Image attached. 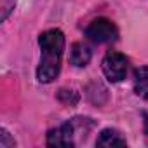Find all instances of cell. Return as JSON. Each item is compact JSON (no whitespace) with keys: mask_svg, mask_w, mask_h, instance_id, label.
Masks as SVG:
<instances>
[{"mask_svg":"<svg viewBox=\"0 0 148 148\" xmlns=\"http://www.w3.org/2000/svg\"><path fill=\"white\" fill-rule=\"evenodd\" d=\"M38 45L42 49V56L37 68V80L40 84H51L61 70L64 35L61 30H47L38 37Z\"/></svg>","mask_w":148,"mask_h":148,"instance_id":"1","label":"cell"},{"mask_svg":"<svg viewBox=\"0 0 148 148\" xmlns=\"http://www.w3.org/2000/svg\"><path fill=\"white\" fill-rule=\"evenodd\" d=\"M86 37L94 44H110V42L117 40L119 30L110 19L98 18V19L91 21L89 26L86 28Z\"/></svg>","mask_w":148,"mask_h":148,"instance_id":"2","label":"cell"},{"mask_svg":"<svg viewBox=\"0 0 148 148\" xmlns=\"http://www.w3.org/2000/svg\"><path fill=\"white\" fill-rule=\"evenodd\" d=\"M101 68H103V73L105 77L110 80V82H120L125 79L127 75V68H129V61L124 54L120 52H108L105 58H103V63H101Z\"/></svg>","mask_w":148,"mask_h":148,"instance_id":"3","label":"cell"},{"mask_svg":"<svg viewBox=\"0 0 148 148\" xmlns=\"http://www.w3.org/2000/svg\"><path fill=\"white\" fill-rule=\"evenodd\" d=\"M73 138H75V122H66L49 131L47 146H73L75 145Z\"/></svg>","mask_w":148,"mask_h":148,"instance_id":"4","label":"cell"},{"mask_svg":"<svg viewBox=\"0 0 148 148\" xmlns=\"http://www.w3.org/2000/svg\"><path fill=\"white\" fill-rule=\"evenodd\" d=\"M92 58V52L89 49V45H86L84 42H75L71 45V51H70V63L77 68H84L89 64Z\"/></svg>","mask_w":148,"mask_h":148,"instance_id":"5","label":"cell"},{"mask_svg":"<svg viewBox=\"0 0 148 148\" xmlns=\"http://www.w3.org/2000/svg\"><path fill=\"white\" fill-rule=\"evenodd\" d=\"M96 145L98 146H125V139L122 138V134L115 129H103L99 138L96 139Z\"/></svg>","mask_w":148,"mask_h":148,"instance_id":"6","label":"cell"},{"mask_svg":"<svg viewBox=\"0 0 148 148\" xmlns=\"http://www.w3.org/2000/svg\"><path fill=\"white\" fill-rule=\"evenodd\" d=\"M134 91L138 96L148 99V66H141L134 71Z\"/></svg>","mask_w":148,"mask_h":148,"instance_id":"7","label":"cell"},{"mask_svg":"<svg viewBox=\"0 0 148 148\" xmlns=\"http://www.w3.org/2000/svg\"><path fill=\"white\" fill-rule=\"evenodd\" d=\"M14 4H16V0H0V11H2L0 19H2V21H5L9 18V14L14 9Z\"/></svg>","mask_w":148,"mask_h":148,"instance_id":"8","label":"cell"},{"mask_svg":"<svg viewBox=\"0 0 148 148\" xmlns=\"http://www.w3.org/2000/svg\"><path fill=\"white\" fill-rule=\"evenodd\" d=\"M0 146H2V148H11V146H14V139L9 138V132H7L5 129H2V139H0Z\"/></svg>","mask_w":148,"mask_h":148,"instance_id":"9","label":"cell"},{"mask_svg":"<svg viewBox=\"0 0 148 148\" xmlns=\"http://www.w3.org/2000/svg\"><path fill=\"white\" fill-rule=\"evenodd\" d=\"M145 134H148V115L145 119Z\"/></svg>","mask_w":148,"mask_h":148,"instance_id":"10","label":"cell"}]
</instances>
